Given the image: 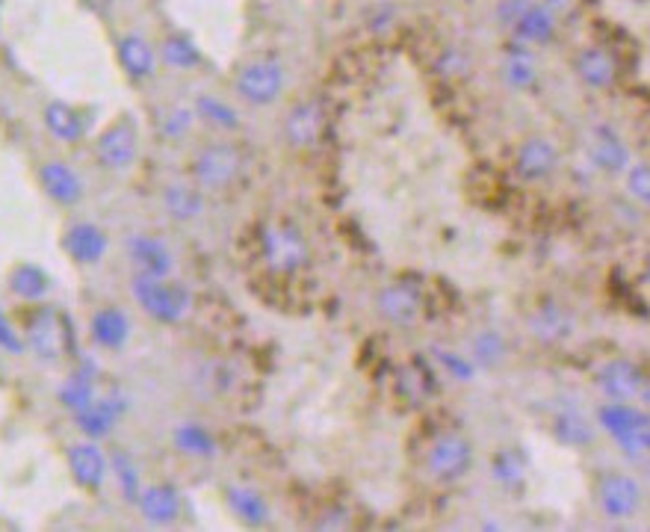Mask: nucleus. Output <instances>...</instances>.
<instances>
[{"label":"nucleus","mask_w":650,"mask_h":532,"mask_svg":"<svg viewBox=\"0 0 650 532\" xmlns=\"http://www.w3.org/2000/svg\"><path fill=\"white\" fill-rule=\"evenodd\" d=\"M260 258L272 275H299L311 264V246L299 225L272 219L260 228Z\"/></svg>","instance_id":"obj_1"},{"label":"nucleus","mask_w":650,"mask_h":532,"mask_svg":"<svg viewBox=\"0 0 650 532\" xmlns=\"http://www.w3.org/2000/svg\"><path fill=\"white\" fill-rule=\"evenodd\" d=\"M246 172V151L237 142H210L193 160L195 184L207 193L231 190Z\"/></svg>","instance_id":"obj_2"},{"label":"nucleus","mask_w":650,"mask_h":532,"mask_svg":"<svg viewBox=\"0 0 650 532\" xmlns=\"http://www.w3.org/2000/svg\"><path fill=\"white\" fill-rule=\"evenodd\" d=\"M142 311L157 323H178L190 311V293L181 284L166 281V275L139 272L130 284Z\"/></svg>","instance_id":"obj_3"},{"label":"nucleus","mask_w":650,"mask_h":532,"mask_svg":"<svg viewBox=\"0 0 650 532\" xmlns=\"http://www.w3.org/2000/svg\"><path fill=\"white\" fill-rule=\"evenodd\" d=\"M476 462V450H473V441L461 432H444L438 435L429 450H426V473L441 482V485H450L464 479Z\"/></svg>","instance_id":"obj_4"},{"label":"nucleus","mask_w":650,"mask_h":532,"mask_svg":"<svg viewBox=\"0 0 650 532\" xmlns=\"http://www.w3.org/2000/svg\"><path fill=\"white\" fill-rule=\"evenodd\" d=\"M27 346L42 358V361H60L71 352V326L63 311L45 305L27 320Z\"/></svg>","instance_id":"obj_5"},{"label":"nucleus","mask_w":650,"mask_h":532,"mask_svg":"<svg viewBox=\"0 0 650 532\" xmlns=\"http://www.w3.org/2000/svg\"><path fill=\"white\" fill-rule=\"evenodd\" d=\"M594 388L606 402H636L648 388V376L630 358H609L594 370Z\"/></svg>","instance_id":"obj_6"},{"label":"nucleus","mask_w":650,"mask_h":532,"mask_svg":"<svg viewBox=\"0 0 650 532\" xmlns=\"http://www.w3.org/2000/svg\"><path fill=\"white\" fill-rule=\"evenodd\" d=\"M645 500V488L630 473H606L597 482V506L609 521H630L639 515Z\"/></svg>","instance_id":"obj_7"},{"label":"nucleus","mask_w":650,"mask_h":532,"mask_svg":"<svg viewBox=\"0 0 650 532\" xmlns=\"http://www.w3.org/2000/svg\"><path fill=\"white\" fill-rule=\"evenodd\" d=\"M284 83H287V74L278 60H255L240 68L234 77L237 95L252 107H266L278 101V95L284 92Z\"/></svg>","instance_id":"obj_8"},{"label":"nucleus","mask_w":650,"mask_h":532,"mask_svg":"<svg viewBox=\"0 0 650 532\" xmlns=\"http://www.w3.org/2000/svg\"><path fill=\"white\" fill-rule=\"evenodd\" d=\"M597 423L615 438V444L627 456H642L645 450V414L633 408V402H606L597 411Z\"/></svg>","instance_id":"obj_9"},{"label":"nucleus","mask_w":650,"mask_h":532,"mask_svg":"<svg viewBox=\"0 0 650 532\" xmlns=\"http://www.w3.org/2000/svg\"><path fill=\"white\" fill-rule=\"evenodd\" d=\"M562 154L550 136L532 133L515 148V175L523 184H544L556 175Z\"/></svg>","instance_id":"obj_10"},{"label":"nucleus","mask_w":650,"mask_h":532,"mask_svg":"<svg viewBox=\"0 0 650 532\" xmlns=\"http://www.w3.org/2000/svg\"><path fill=\"white\" fill-rule=\"evenodd\" d=\"M325 133H328V107L320 98H308L296 104L284 119V139L299 151L320 145Z\"/></svg>","instance_id":"obj_11"},{"label":"nucleus","mask_w":650,"mask_h":532,"mask_svg":"<svg viewBox=\"0 0 650 532\" xmlns=\"http://www.w3.org/2000/svg\"><path fill=\"white\" fill-rule=\"evenodd\" d=\"M376 311L382 314V320H388L390 326H399V329H408L417 323V317L423 314V293L414 281L408 278H399V281H390L379 290L376 296Z\"/></svg>","instance_id":"obj_12"},{"label":"nucleus","mask_w":650,"mask_h":532,"mask_svg":"<svg viewBox=\"0 0 650 532\" xmlns=\"http://www.w3.org/2000/svg\"><path fill=\"white\" fill-rule=\"evenodd\" d=\"M526 332L544 346H559L577 332V317L562 302H541L526 317Z\"/></svg>","instance_id":"obj_13"},{"label":"nucleus","mask_w":650,"mask_h":532,"mask_svg":"<svg viewBox=\"0 0 650 532\" xmlns=\"http://www.w3.org/2000/svg\"><path fill=\"white\" fill-rule=\"evenodd\" d=\"M136 148H139V133L136 125L130 119H119L113 122L107 131L98 136V160L104 169H113V172H122L128 169L130 163L136 160Z\"/></svg>","instance_id":"obj_14"},{"label":"nucleus","mask_w":650,"mask_h":532,"mask_svg":"<svg viewBox=\"0 0 650 532\" xmlns=\"http://www.w3.org/2000/svg\"><path fill=\"white\" fill-rule=\"evenodd\" d=\"M588 157L600 172H609V175L627 172V166L633 163V154H630V145L624 142V136L612 131V128H606V125L594 128V133H591Z\"/></svg>","instance_id":"obj_15"},{"label":"nucleus","mask_w":650,"mask_h":532,"mask_svg":"<svg viewBox=\"0 0 650 532\" xmlns=\"http://www.w3.org/2000/svg\"><path fill=\"white\" fill-rule=\"evenodd\" d=\"M574 71H577L583 86L603 92V89L618 83L621 66H618V57L606 48H583L574 57Z\"/></svg>","instance_id":"obj_16"},{"label":"nucleus","mask_w":650,"mask_h":532,"mask_svg":"<svg viewBox=\"0 0 650 532\" xmlns=\"http://www.w3.org/2000/svg\"><path fill=\"white\" fill-rule=\"evenodd\" d=\"M63 249L77 264H98L107 252V237L92 222H74L63 234Z\"/></svg>","instance_id":"obj_17"},{"label":"nucleus","mask_w":650,"mask_h":532,"mask_svg":"<svg viewBox=\"0 0 650 532\" xmlns=\"http://www.w3.org/2000/svg\"><path fill=\"white\" fill-rule=\"evenodd\" d=\"M65 459H68V470H71L77 485H83L89 491H98L104 485L107 459L95 444H74V447H68Z\"/></svg>","instance_id":"obj_18"},{"label":"nucleus","mask_w":650,"mask_h":532,"mask_svg":"<svg viewBox=\"0 0 650 532\" xmlns=\"http://www.w3.org/2000/svg\"><path fill=\"white\" fill-rule=\"evenodd\" d=\"M559 30V15L547 6V3H532L518 24L512 27V33L518 36V45H547Z\"/></svg>","instance_id":"obj_19"},{"label":"nucleus","mask_w":650,"mask_h":532,"mask_svg":"<svg viewBox=\"0 0 650 532\" xmlns=\"http://www.w3.org/2000/svg\"><path fill=\"white\" fill-rule=\"evenodd\" d=\"M39 181H42V190L48 193V199H54L57 204H77L83 199V184L77 178V172L71 166H65L60 160H51L39 169Z\"/></svg>","instance_id":"obj_20"},{"label":"nucleus","mask_w":650,"mask_h":532,"mask_svg":"<svg viewBox=\"0 0 650 532\" xmlns=\"http://www.w3.org/2000/svg\"><path fill=\"white\" fill-rule=\"evenodd\" d=\"M503 83L515 92H529L538 83V63L535 54L529 51V45H512L500 63Z\"/></svg>","instance_id":"obj_21"},{"label":"nucleus","mask_w":650,"mask_h":532,"mask_svg":"<svg viewBox=\"0 0 650 532\" xmlns=\"http://www.w3.org/2000/svg\"><path fill=\"white\" fill-rule=\"evenodd\" d=\"M139 509L151 524H172L181 515V494L172 485H151L139 491Z\"/></svg>","instance_id":"obj_22"},{"label":"nucleus","mask_w":650,"mask_h":532,"mask_svg":"<svg viewBox=\"0 0 650 532\" xmlns=\"http://www.w3.org/2000/svg\"><path fill=\"white\" fill-rule=\"evenodd\" d=\"M396 394L408 405H423L435 394V376L423 361H411L396 373Z\"/></svg>","instance_id":"obj_23"},{"label":"nucleus","mask_w":650,"mask_h":532,"mask_svg":"<svg viewBox=\"0 0 650 532\" xmlns=\"http://www.w3.org/2000/svg\"><path fill=\"white\" fill-rule=\"evenodd\" d=\"M553 438L562 444V447H571V450H588L597 438V429L594 423L580 414V411H562L556 414L553 420Z\"/></svg>","instance_id":"obj_24"},{"label":"nucleus","mask_w":650,"mask_h":532,"mask_svg":"<svg viewBox=\"0 0 650 532\" xmlns=\"http://www.w3.org/2000/svg\"><path fill=\"white\" fill-rule=\"evenodd\" d=\"M470 358L476 370H497L509 358V340L500 329H482L470 340Z\"/></svg>","instance_id":"obj_25"},{"label":"nucleus","mask_w":650,"mask_h":532,"mask_svg":"<svg viewBox=\"0 0 650 532\" xmlns=\"http://www.w3.org/2000/svg\"><path fill=\"white\" fill-rule=\"evenodd\" d=\"M128 249L133 264L139 266V272H148V275H169L172 272V252L166 249V243H160L154 237H130Z\"/></svg>","instance_id":"obj_26"},{"label":"nucleus","mask_w":650,"mask_h":532,"mask_svg":"<svg viewBox=\"0 0 650 532\" xmlns=\"http://www.w3.org/2000/svg\"><path fill=\"white\" fill-rule=\"evenodd\" d=\"M130 320L122 308H101L92 317V337L104 349H122L128 343Z\"/></svg>","instance_id":"obj_27"},{"label":"nucleus","mask_w":650,"mask_h":532,"mask_svg":"<svg viewBox=\"0 0 650 532\" xmlns=\"http://www.w3.org/2000/svg\"><path fill=\"white\" fill-rule=\"evenodd\" d=\"M225 500H228L231 512H234L243 524L260 527V524H266V518H269V503L263 500L260 491L249 488V485H228Z\"/></svg>","instance_id":"obj_28"},{"label":"nucleus","mask_w":650,"mask_h":532,"mask_svg":"<svg viewBox=\"0 0 650 532\" xmlns=\"http://www.w3.org/2000/svg\"><path fill=\"white\" fill-rule=\"evenodd\" d=\"M119 63H122V68L128 71L133 80H145L157 68L154 66L151 45L142 36H136V33H128V36L119 39Z\"/></svg>","instance_id":"obj_29"},{"label":"nucleus","mask_w":650,"mask_h":532,"mask_svg":"<svg viewBox=\"0 0 650 532\" xmlns=\"http://www.w3.org/2000/svg\"><path fill=\"white\" fill-rule=\"evenodd\" d=\"M45 128L63 142H80L86 133V119L65 101H51L45 107Z\"/></svg>","instance_id":"obj_30"},{"label":"nucleus","mask_w":650,"mask_h":532,"mask_svg":"<svg viewBox=\"0 0 650 532\" xmlns=\"http://www.w3.org/2000/svg\"><path fill=\"white\" fill-rule=\"evenodd\" d=\"M9 290H12L15 296L27 299V302H39V299L48 296V290H51V278H48V272H45L42 266L21 264L15 266L12 275H9Z\"/></svg>","instance_id":"obj_31"},{"label":"nucleus","mask_w":650,"mask_h":532,"mask_svg":"<svg viewBox=\"0 0 650 532\" xmlns=\"http://www.w3.org/2000/svg\"><path fill=\"white\" fill-rule=\"evenodd\" d=\"M204 190L198 184H172L166 193H163V204H166V213L187 222L195 219L201 210H204Z\"/></svg>","instance_id":"obj_32"},{"label":"nucleus","mask_w":650,"mask_h":532,"mask_svg":"<svg viewBox=\"0 0 650 532\" xmlns=\"http://www.w3.org/2000/svg\"><path fill=\"white\" fill-rule=\"evenodd\" d=\"M92 397H95V373H92L89 364H83L80 370H74L65 379V385L60 388V399L71 411H83L89 402H95Z\"/></svg>","instance_id":"obj_33"},{"label":"nucleus","mask_w":650,"mask_h":532,"mask_svg":"<svg viewBox=\"0 0 650 532\" xmlns=\"http://www.w3.org/2000/svg\"><path fill=\"white\" fill-rule=\"evenodd\" d=\"M116 408L113 402H89L83 411H77V426L89 435V438H104L113 426H116Z\"/></svg>","instance_id":"obj_34"},{"label":"nucleus","mask_w":650,"mask_h":532,"mask_svg":"<svg viewBox=\"0 0 650 532\" xmlns=\"http://www.w3.org/2000/svg\"><path fill=\"white\" fill-rule=\"evenodd\" d=\"M163 60L172 68H195L201 63V54L195 48V42L190 36H169L163 42Z\"/></svg>","instance_id":"obj_35"},{"label":"nucleus","mask_w":650,"mask_h":532,"mask_svg":"<svg viewBox=\"0 0 650 532\" xmlns=\"http://www.w3.org/2000/svg\"><path fill=\"white\" fill-rule=\"evenodd\" d=\"M491 473H494V479H497L500 485L515 488V485L523 482V476H526V462H523V456H520L518 450H500V453L494 456Z\"/></svg>","instance_id":"obj_36"},{"label":"nucleus","mask_w":650,"mask_h":532,"mask_svg":"<svg viewBox=\"0 0 650 532\" xmlns=\"http://www.w3.org/2000/svg\"><path fill=\"white\" fill-rule=\"evenodd\" d=\"M435 358H438L441 370H444L447 376L458 379V382H470V379L476 376V364H473L470 355H461V352H455V349L435 346Z\"/></svg>","instance_id":"obj_37"},{"label":"nucleus","mask_w":650,"mask_h":532,"mask_svg":"<svg viewBox=\"0 0 650 532\" xmlns=\"http://www.w3.org/2000/svg\"><path fill=\"white\" fill-rule=\"evenodd\" d=\"M175 441L184 453H193V456H210L216 447H213V438L207 429L195 426V423H187L175 432Z\"/></svg>","instance_id":"obj_38"},{"label":"nucleus","mask_w":650,"mask_h":532,"mask_svg":"<svg viewBox=\"0 0 650 532\" xmlns=\"http://www.w3.org/2000/svg\"><path fill=\"white\" fill-rule=\"evenodd\" d=\"M624 178H627L630 199H636L639 204L650 207V163H630L627 172H624Z\"/></svg>","instance_id":"obj_39"},{"label":"nucleus","mask_w":650,"mask_h":532,"mask_svg":"<svg viewBox=\"0 0 650 532\" xmlns=\"http://www.w3.org/2000/svg\"><path fill=\"white\" fill-rule=\"evenodd\" d=\"M198 110H201L204 119H210L213 125H219V128H225V131H231V128L240 125L237 113H234L225 101H219V98H201V101H198Z\"/></svg>","instance_id":"obj_40"},{"label":"nucleus","mask_w":650,"mask_h":532,"mask_svg":"<svg viewBox=\"0 0 650 532\" xmlns=\"http://www.w3.org/2000/svg\"><path fill=\"white\" fill-rule=\"evenodd\" d=\"M113 470H116V476L122 479V488H125V494H128L130 500H136L139 497V479H136V467L130 465L128 456H116L113 459Z\"/></svg>","instance_id":"obj_41"},{"label":"nucleus","mask_w":650,"mask_h":532,"mask_svg":"<svg viewBox=\"0 0 650 532\" xmlns=\"http://www.w3.org/2000/svg\"><path fill=\"white\" fill-rule=\"evenodd\" d=\"M0 349L9 352V355H21L24 352V340L21 334L15 332V326L9 323V317L0 311Z\"/></svg>","instance_id":"obj_42"},{"label":"nucleus","mask_w":650,"mask_h":532,"mask_svg":"<svg viewBox=\"0 0 650 532\" xmlns=\"http://www.w3.org/2000/svg\"><path fill=\"white\" fill-rule=\"evenodd\" d=\"M529 6H532V0H500V3H497V15H500V21L512 30Z\"/></svg>","instance_id":"obj_43"},{"label":"nucleus","mask_w":650,"mask_h":532,"mask_svg":"<svg viewBox=\"0 0 650 532\" xmlns=\"http://www.w3.org/2000/svg\"><path fill=\"white\" fill-rule=\"evenodd\" d=\"M190 122H193V113H187V110L181 113V110H178V113H172V116H169V125H166V131L172 133V136H181V133L190 128Z\"/></svg>","instance_id":"obj_44"},{"label":"nucleus","mask_w":650,"mask_h":532,"mask_svg":"<svg viewBox=\"0 0 650 532\" xmlns=\"http://www.w3.org/2000/svg\"><path fill=\"white\" fill-rule=\"evenodd\" d=\"M80 3H83L89 12H98V15H104V12L110 9V3H113V0H80Z\"/></svg>","instance_id":"obj_45"},{"label":"nucleus","mask_w":650,"mask_h":532,"mask_svg":"<svg viewBox=\"0 0 650 532\" xmlns=\"http://www.w3.org/2000/svg\"><path fill=\"white\" fill-rule=\"evenodd\" d=\"M645 450L650 453V414H645Z\"/></svg>","instance_id":"obj_46"},{"label":"nucleus","mask_w":650,"mask_h":532,"mask_svg":"<svg viewBox=\"0 0 650 532\" xmlns=\"http://www.w3.org/2000/svg\"><path fill=\"white\" fill-rule=\"evenodd\" d=\"M645 284L650 287V258H648V264H645Z\"/></svg>","instance_id":"obj_47"}]
</instances>
